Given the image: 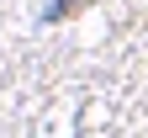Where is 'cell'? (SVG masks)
Listing matches in <instances>:
<instances>
[{
  "label": "cell",
  "instance_id": "cell-1",
  "mask_svg": "<svg viewBox=\"0 0 148 138\" xmlns=\"http://www.w3.org/2000/svg\"><path fill=\"white\" fill-rule=\"evenodd\" d=\"M74 6H79V0H53V6L42 11V21H58V16H64V11H74Z\"/></svg>",
  "mask_w": 148,
  "mask_h": 138
}]
</instances>
